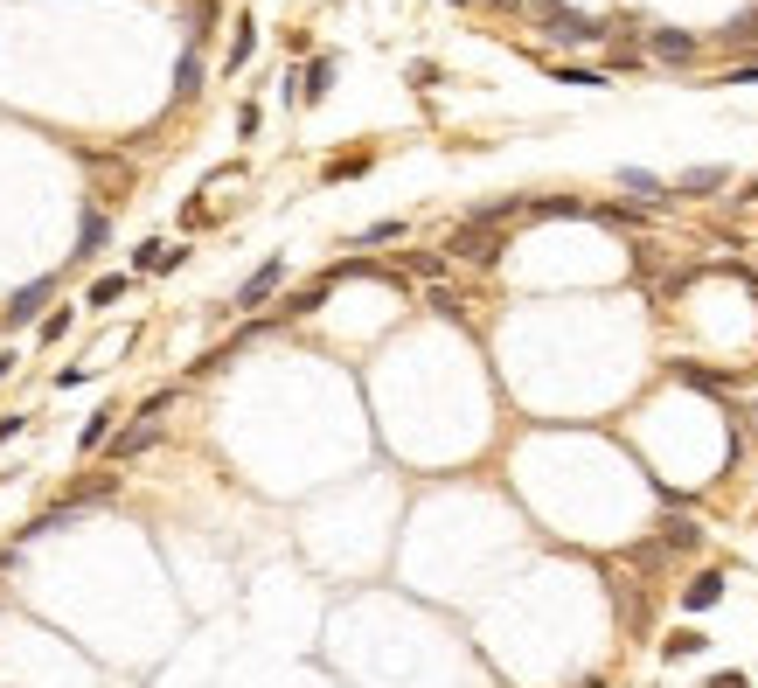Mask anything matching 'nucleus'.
<instances>
[{
	"label": "nucleus",
	"instance_id": "obj_1",
	"mask_svg": "<svg viewBox=\"0 0 758 688\" xmlns=\"http://www.w3.org/2000/svg\"><path fill=\"white\" fill-rule=\"evenodd\" d=\"M536 28H543L550 42H564V49H592V42H606V35H612L606 21H592V14H578V7H564V0H557V7H543V21H536Z\"/></svg>",
	"mask_w": 758,
	"mask_h": 688
},
{
	"label": "nucleus",
	"instance_id": "obj_2",
	"mask_svg": "<svg viewBox=\"0 0 758 688\" xmlns=\"http://www.w3.org/2000/svg\"><path fill=\"white\" fill-rule=\"evenodd\" d=\"M446 251H453V258H466V265H494L508 244H501V230H487V223H473V216H466L453 237H446Z\"/></svg>",
	"mask_w": 758,
	"mask_h": 688
},
{
	"label": "nucleus",
	"instance_id": "obj_3",
	"mask_svg": "<svg viewBox=\"0 0 758 688\" xmlns=\"http://www.w3.org/2000/svg\"><path fill=\"white\" fill-rule=\"evenodd\" d=\"M49 292H56V278H35V285H21L0 313H7V327H42V306H49Z\"/></svg>",
	"mask_w": 758,
	"mask_h": 688
},
{
	"label": "nucleus",
	"instance_id": "obj_4",
	"mask_svg": "<svg viewBox=\"0 0 758 688\" xmlns=\"http://www.w3.org/2000/svg\"><path fill=\"white\" fill-rule=\"evenodd\" d=\"M279 278H286V258H265L258 272H251L244 285H237V306H265V299L279 292Z\"/></svg>",
	"mask_w": 758,
	"mask_h": 688
},
{
	"label": "nucleus",
	"instance_id": "obj_5",
	"mask_svg": "<svg viewBox=\"0 0 758 688\" xmlns=\"http://www.w3.org/2000/svg\"><path fill=\"white\" fill-rule=\"evenodd\" d=\"M647 56H661V63H696V35H682V28H654V35H647Z\"/></svg>",
	"mask_w": 758,
	"mask_h": 688
},
{
	"label": "nucleus",
	"instance_id": "obj_6",
	"mask_svg": "<svg viewBox=\"0 0 758 688\" xmlns=\"http://www.w3.org/2000/svg\"><path fill=\"white\" fill-rule=\"evenodd\" d=\"M724 598V570H696L689 584H682V612H710Z\"/></svg>",
	"mask_w": 758,
	"mask_h": 688
},
{
	"label": "nucleus",
	"instance_id": "obj_7",
	"mask_svg": "<svg viewBox=\"0 0 758 688\" xmlns=\"http://www.w3.org/2000/svg\"><path fill=\"white\" fill-rule=\"evenodd\" d=\"M327 292H334V278L320 272L313 285H306V292H293V299H279V320H306V313H320V306H327Z\"/></svg>",
	"mask_w": 758,
	"mask_h": 688
},
{
	"label": "nucleus",
	"instance_id": "obj_8",
	"mask_svg": "<svg viewBox=\"0 0 758 688\" xmlns=\"http://www.w3.org/2000/svg\"><path fill=\"white\" fill-rule=\"evenodd\" d=\"M619 188L633 195V202H668L675 188L661 181V174H647V167H619Z\"/></svg>",
	"mask_w": 758,
	"mask_h": 688
},
{
	"label": "nucleus",
	"instance_id": "obj_9",
	"mask_svg": "<svg viewBox=\"0 0 758 688\" xmlns=\"http://www.w3.org/2000/svg\"><path fill=\"white\" fill-rule=\"evenodd\" d=\"M717 188H731V167H689V174H675V195H717Z\"/></svg>",
	"mask_w": 758,
	"mask_h": 688
},
{
	"label": "nucleus",
	"instance_id": "obj_10",
	"mask_svg": "<svg viewBox=\"0 0 758 688\" xmlns=\"http://www.w3.org/2000/svg\"><path fill=\"white\" fill-rule=\"evenodd\" d=\"M661 550H668V556H696V550H703V529L675 515V522H661Z\"/></svg>",
	"mask_w": 758,
	"mask_h": 688
},
{
	"label": "nucleus",
	"instance_id": "obj_11",
	"mask_svg": "<svg viewBox=\"0 0 758 688\" xmlns=\"http://www.w3.org/2000/svg\"><path fill=\"white\" fill-rule=\"evenodd\" d=\"M181 258H188V251H181V244H160V237H147V244L133 251V265H140V272H174Z\"/></svg>",
	"mask_w": 758,
	"mask_h": 688
},
{
	"label": "nucleus",
	"instance_id": "obj_12",
	"mask_svg": "<svg viewBox=\"0 0 758 688\" xmlns=\"http://www.w3.org/2000/svg\"><path fill=\"white\" fill-rule=\"evenodd\" d=\"M710 647V633H696V626H675L668 640H661V661H696Z\"/></svg>",
	"mask_w": 758,
	"mask_h": 688
},
{
	"label": "nucleus",
	"instance_id": "obj_13",
	"mask_svg": "<svg viewBox=\"0 0 758 688\" xmlns=\"http://www.w3.org/2000/svg\"><path fill=\"white\" fill-rule=\"evenodd\" d=\"M717 42H724V49H758V7L752 14H731V21L717 28Z\"/></svg>",
	"mask_w": 758,
	"mask_h": 688
},
{
	"label": "nucleus",
	"instance_id": "obj_14",
	"mask_svg": "<svg viewBox=\"0 0 758 688\" xmlns=\"http://www.w3.org/2000/svg\"><path fill=\"white\" fill-rule=\"evenodd\" d=\"M327 91H334V56H313V63H306V84H300V98H306V105H320Z\"/></svg>",
	"mask_w": 758,
	"mask_h": 688
},
{
	"label": "nucleus",
	"instance_id": "obj_15",
	"mask_svg": "<svg viewBox=\"0 0 758 688\" xmlns=\"http://www.w3.org/2000/svg\"><path fill=\"white\" fill-rule=\"evenodd\" d=\"M153 438H160V424H140V417H133V431H119V445H112V459H140V452H147Z\"/></svg>",
	"mask_w": 758,
	"mask_h": 688
},
{
	"label": "nucleus",
	"instance_id": "obj_16",
	"mask_svg": "<svg viewBox=\"0 0 758 688\" xmlns=\"http://www.w3.org/2000/svg\"><path fill=\"white\" fill-rule=\"evenodd\" d=\"M70 522H77V508H70V501H63V508H42V515L21 529V543H28V536H56V529H70Z\"/></svg>",
	"mask_w": 758,
	"mask_h": 688
},
{
	"label": "nucleus",
	"instance_id": "obj_17",
	"mask_svg": "<svg viewBox=\"0 0 758 688\" xmlns=\"http://www.w3.org/2000/svg\"><path fill=\"white\" fill-rule=\"evenodd\" d=\"M251 56H258V21H237V42H230V63L223 70H244Z\"/></svg>",
	"mask_w": 758,
	"mask_h": 688
},
{
	"label": "nucleus",
	"instance_id": "obj_18",
	"mask_svg": "<svg viewBox=\"0 0 758 688\" xmlns=\"http://www.w3.org/2000/svg\"><path fill=\"white\" fill-rule=\"evenodd\" d=\"M112 487H119V466H112V473H91V480H77V487H70V508H84V501H98V494H112Z\"/></svg>",
	"mask_w": 758,
	"mask_h": 688
},
{
	"label": "nucleus",
	"instance_id": "obj_19",
	"mask_svg": "<svg viewBox=\"0 0 758 688\" xmlns=\"http://www.w3.org/2000/svg\"><path fill=\"white\" fill-rule=\"evenodd\" d=\"M119 299H126V272H105L91 292H84V306H119Z\"/></svg>",
	"mask_w": 758,
	"mask_h": 688
},
{
	"label": "nucleus",
	"instance_id": "obj_20",
	"mask_svg": "<svg viewBox=\"0 0 758 688\" xmlns=\"http://www.w3.org/2000/svg\"><path fill=\"white\" fill-rule=\"evenodd\" d=\"M195 91H202V56L188 49V56H181V70H174V98H195Z\"/></svg>",
	"mask_w": 758,
	"mask_h": 688
},
{
	"label": "nucleus",
	"instance_id": "obj_21",
	"mask_svg": "<svg viewBox=\"0 0 758 688\" xmlns=\"http://www.w3.org/2000/svg\"><path fill=\"white\" fill-rule=\"evenodd\" d=\"M529 216H592L578 195H543V202H529Z\"/></svg>",
	"mask_w": 758,
	"mask_h": 688
},
{
	"label": "nucleus",
	"instance_id": "obj_22",
	"mask_svg": "<svg viewBox=\"0 0 758 688\" xmlns=\"http://www.w3.org/2000/svg\"><path fill=\"white\" fill-rule=\"evenodd\" d=\"M112 417H119V411H91V424H84V438H77V445H84V452H98V445L112 438Z\"/></svg>",
	"mask_w": 758,
	"mask_h": 688
},
{
	"label": "nucleus",
	"instance_id": "obj_23",
	"mask_svg": "<svg viewBox=\"0 0 758 688\" xmlns=\"http://www.w3.org/2000/svg\"><path fill=\"white\" fill-rule=\"evenodd\" d=\"M105 237H112V230H105V216H98V209H91V216H84V223H77V244H84V251H98V244H105Z\"/></svg>",
	"mask_w": 758,
	"mask_h": 688
},
{
	"label": "nucleus",
	"instance_id": "obj_24",
	"mask_svg": "<svg viewBox=\"0 0 758 688\" xmlns=\"http://www.w3.org/2000/svg\"><path fill=\"white\" fill-rule=\"evenodd\" d=\"M404 272H418V278H439V272H446V258H439V251H411V258H404Z\"/></svg>",
	"mask_w": 758,
	"mask_h": 688
},
{
	"label": "nucleus",
	"instance_id": "obj_25",
	"mask_svg": "<svg viewBox=\"0 0 758 688\" xmlns=\"http://www.w3.org/2000/svg\"><path fill=\"white\" fill-rule=\"evenodd\" d=\"M369 167V153H341V160H327V181H348V174H362Z\"/></svg>",
	"mask_w": 758,
	"mask_h": 688
},
{
	"label": "nucleus",
	"instance_id": "obj_26",
	"mask_svg": "<svg viewBox=\"0 0 758 688\" xmlns=\"http://www.w3.org/2000/svg\"><path fill=\"white\" fill-rule=\"evenodd\" d=\"M397 237H404V223H397V216H390V223H369V230H362V237H355V244H397Z\"/></svg>",
	"mask_w": 758,
	"mask_h": 688
},
{
	"label": "nucleus",
	"instance_id": "obj_27",
	"mask_svg": "<svg viewBox=\"0 0 758 688\" xmlns=\"http://www.w3.org/2000/svg\"><path fill=\"white\" fill-rule=\"evenodd\" d=\"M70 320H77L70 306H56V313H42V341H63V334H70Z\"/></svg>",
	"mask_w": 758,
	"mask_h": 688
},
{
	"label": "nucleus",
	"instance_id": "obj_28",
	"mask_svg": "<svg viewBox=\"0 0 758 688\" xmlns=\"http://www.w3.org/2000/svg\"><path fill=\"white\" fill-rule=\"evenodd\" d=\"M432 313H439V320H459V313H466V299H459V292H446V285H439V292H432Z\"/></svg>",
	"mask_w": 758,
	"mask_h": 688
},
{
	"label": "nucleus",
	"instance_id": "obj_29",
	"mask_svg": "<svg viewBox=\"0 0 758 688\" xmlns=\"http://www.w3.org/2000/svg\"><path fill=\"white\" fill-rule=\"evenodd\" d=\"M557 77H564V84H585V91H599V84H606L599 70H578V63H571V70H557Z\"/></svg>",
	"mask_w": 758,
	"mask_h": 688
},
{
	"label": "nucleus",
	"instance_id": "obj_30",
	"mask_svg": "<svg viewBox=\"0 0 758 688\" xmlns=\"http://www.w3.org/2000/svg\"><path fill=\"white\" fill-rule=\"evenodd\" d=\"M717 84H758V63H731V70H724Z\"/></svg>",
	"mask_w": 758,
	"mask_h": 688
},
{
	"label": "nucleus",
	"instance_id": "obj_31",
	"mask_svg": "<svg viewBox=\"0 0 758 688\" xmlns=\"http://www.w3.org/2000/svg\"><path fill=\"white\" fill-rule=\"evenodd\" d=\"M710 688H752V682H745L738 668H717V675H710Z\"/></svg>",
	"mask_w": 758,
	"mask_h": 688
},
{
	"label": "nucleus",
	"instance_id": "obj_32",
	"mask_svg": "<svg viewBox=\"0 0 758 688\" xmlns=\"http://www.w3.org/2000/svg\"><path fill=\"white\" fill-rule=\"evenodd\" d=\"M21 431H28V417H0V445H7V438H21Z\"/></svg>",
	"mask_w": 758,
	"mask_h": 688
},
{
	"label": "nucleus",
	"instance_id": "obj_33",
	"mask_svg": "<svg viewBox=\"0 0 758 688\" xmlns=\"http://www.w3.org/2000/svg\"><path fill=\"white\" fill-rule=\"evenodd\" d=\"M738 202H758V174H752V181H745V195H738Z\"/></svg>",
	"mask_w": 758,
	"mask_h": 688
},
{
	"label": "nucleus",
	"instance_id": "obj_34",
	"mask_svg": "<svg viewBox=\"0 0 758 688\" xmlns=\"http://www.w3.org/2000/svg\"><path fill=\"white\" fill-rule=\"evenodd\" d=\"M578 688H606V682H599V675H585V682H578Z\"/></svg>",
	"mask_w": 758,
	"mask_h": 688
},
{
	"label": "nucleus",
	"instance_id": "obj_35",
	"mask_svg": "<svg viewBox=\"0 0 758 688\" xmlns=\"http://www.w3.org/2000/svg\"><path fill=\"white\" fill-rule=\"evenodd\" d=\"M7 369H14V355H0V376H7Z\"/></svg>",
	"mask_w": 758,
	"mask_h": 688
},
{
	"label": "nucleus",
	"instance_id": "obj_36",
	"mask_svg": "<svg viewBox=\"0 0 758 688\" xmlns=\"http://www.w3.org/2000/svg\"><path fill=\"white\" fill-rule=\"evenodd\" d=\"M453 7H466V0H453Z\"/></svg>",
	"mask_w": 758,
	"mask_h": 688
}]
</instances>
